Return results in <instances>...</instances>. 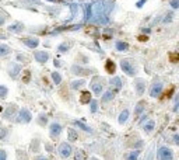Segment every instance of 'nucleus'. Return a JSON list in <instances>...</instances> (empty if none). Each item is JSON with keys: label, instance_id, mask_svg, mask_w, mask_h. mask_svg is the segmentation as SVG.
I'll return each mask as SVG.
<instances>
[{"label": "nucleus", "instance_id": "bb28decb", "mask_svg": "<svg viewBox=\"0 0 179 160\" xmlns=\"http://www.w3.org/2000/svg\"><path fill=\"white\" fill-rule=\"evenodd\" d=\"M51 76H52V80H53L55 84H60V83H62V74H60L59 72H53Z\"/></svg>", "mask_w": 179, "mask_h": 160}, {"label": "nucleus", "instance_id": "79ce46f5", "mask_svg": "<svg viewBox=\"0 0 179 160\" xmlns=\"http://www.w3.org/2000/svg\"><path fill=\"white\" fill-rule=\"evenodd\" d=\"M90 160H99V159H96V157H91Z\"/></svg>", "mask_w": 179, "mask_h": 160}, {"label": "nucleus", "instance_id": "b1692460", "mask_svg": "<svg viewBox=\"0 0 179 160\" xmlns=\"http://www.w3.org/2000/svg\"><path fill=\"white\" fill-rule=\"evenodd\" d=\"M154 127H155V122H154L152 119H150V121H147V122H146V125H144L143 128H144V131H146L147 133H150L152 129H154Z\"/></svg>", "mask_w": 179, "mask_h": 160}, {"label": "nucleus", "instance_id": "9d476101", "mask_svg": "<svg viewBox=\"0 0 179 160\" xmlns=\"http://www.w3.org/2000/svg\"><path fill=\"white\" fill-rule=\"evenodd\" d=\"M23 44L28 48H37L39 45V39L38 38H34V37H28V38H23Z\"/></svg>", "mask_w": 179, "mask_h": 160}, {"label": "nucleus", "instance_id": "aec40b11", "mask_svg": "<svg viewBox=\"0 0 179 160\" xmlns=\"http://www.w3.org/2000/svg\"><path fill=\"white\" fill-rule=\"evenodd\" d=\"M15 111H17V107H15V105H10V107H7V108H6L3 117H4V118H10V117H11V115H13Z\"/></svg>", "mask_w": 179, "mask_h": 160}, {"label": "nucleus", "instance_id": "c85d7f7f", "mask_svg": "<svg viewBox=\"0 0 179 160\" xmlns=\"http://www.w3.org/2000/svg\"><path fill=\"white\" fill-rule=\"evenodd\" d=\"M138 155H140V152L138 150H134V152H130L127 155V157H126V160H137Z\"/></svg>", "mask_w": 179, "mask_h": 160}, {"label": "nucleus", "instance_id": "ddd939ff", "mask_svg": "<svg viewBox=\"0 0 179 160\" xmlns=\"http://www.w3.org/2000/svg\"><path fill=\"white\" fill-rule=\"evenodd\" d=\"M105 70L109 74H113L116 72V65H115V62H113L112 59H108L105 62Z\"/></svg>", "mask_w": 179, "mask_h": 160}, {"label": "nucleus", "instance_id": "2f4dec72", "mask_svg": "<svg viewBox=\"0 0 179 160\" xmlns=\"http://www.w3.org/2000/svg\"><path fill=\"white\" fill-rule=\"evenodd\" d=\"M7 93H9V89H7V87H6V86H0V98H6Z\"/></svg>", "mask_w": 179, "mask_h": 160}, {"label": "nucleus", "instance_id": "f8f14e48", "mask_svg": "<svg viewBox=\"0 0 179 160\" xmlns=\"http://www.w3.org/2000/svg\"><path fill=\"white\" fill-rule=\"evenodd\" d=\"M109 84L110 87L115 90V92H119L120 89H122V80H120V77H113L109 80Z\"/></svg>", "mask_w": 179, "mask_h": 160}, {"label": "nucleus", "instance_id": "c9c22d12", "mask_svg": "<svg viewBox=\"0 0 179 160\" xmlns=\"http://www.w3.org/2000/svg\"><path fill=\"white\" fill-rule=\"evenodd\" d=\"M171 6H172V9H178L179 7V0H172V1H171Z\"/></svg>", "mask_w": 179, "mask_h": 160}, {"label": "nucleus", "instance_id": "e433bc0d", "mask_svg": "<svg viewBox=\"0 0 179 160\" xmlns=\"http://www.w3.org/2000/svg\"><path fill=\"white\" fill-rule=\"evenodd\" d=\"M171 20H172V13L166 14V17H165V19H164V23H169Z\"/></svg>", "mask_w": 179, "mask_h": 160}, {"label": "nucleus", "instance_id": "1a4fd4ad", "mask_svg": "<svg viewBox=\"0 0 179 160\" xmlns=\"http://www.w3.org/2000/svg\"><path fill=\"white\" fill-rule=\"evenodd\" d=\"M34 58H35V60L39 62V63H45V62H48V59H49V54L45 52V51H37V52L34 54Z\"/></svg>", "mask_w": 179, "mask_h": 160}, {"label": "nucleus", "instance_id": "a211bd4d", "mask_svg": "<svg viewBox=\"0 0 179 160\" xmlns=\"http://www.w3.org/2000/svg\"><path fill=\"white\" fill-rule=\"evenodd\" d=\"M67 136H69L70 142H76L78 139V133H77V131H74L73 128H69L67 129Z\"/></svg>", "mask_w": 179, "mask_h": 160}, {"label": "nucleus", "instance_id": "4be33fe9", "mask_svg": "<svg viewBox=\"0 0 179 160\" xmlns=\"http://www.w3.org/2000/svg\"><path fill=\"white\" fill-rule=\"evenodd\" d=\"M11 49H10L9 45H6V44H0V56H6L9 55Z\"/></svg>", "mask_w": 179, "mask_h": 160}, {"label": "nucleus", "instance_id": "f03ea898", "mask_svg": "<svg viewBox=\"0 0 179 160\" xmlns=\"http://www.w3.org/2000/svg\"><path fill=\"white\" fill-rule=\"evenodd\" d=\"M91 90L95 96H101V93L104 92V84H102L101 77H94L91 82Z\"/></svg>", "mask_w": 179, "mask_h": 160}, {"label": "nucleus", "instance_id": "4c0bfd02", "mask_svg": "<svg viewBox=\"0 0 179 160\" xmlns=\"http://www.w3.org/2000/svg\"><path fill=\"white\" fill-rule=\"evenodd\" d=\"M174 143L175 145H179V133H175L174 135Z\"/></svg>", "mask_w": 179, "mask_h": 160}, {"label": "nucleus", "instance_id": "7ed1b4c3", "mask_svg": "<svg viewBox=\"0 0 179 160\" xmlns=\"http://www.w3.org/2000/svg\"><path fill=\"white\" fill-rule=\"evenodd\" d=\"M157 156H158V159L160 160H172V157H174V153H172V150H171L169 147L166 146H162L158 149V152H157Z\"/></svg>", "mask_w": 179, "mask_h": 160}, {"label": "nucleus", "instance_id": "a878e982", "mask_svg": "<svg viewBox=\"0 0 179 160\" xmlns=\"http://www.w3.org/2000/svg\"><path fill=\"white\" fill-rule=\"evenodd\" d=\"M113 97H115V93L112 92V90H109V92H106L104 96H102V101L104 103H108V101L113 100Z\"/></svg>", "mask_w": 179, "mask_h": 160}, {"label": "nucleus", "instance_id": "dca6fc26", "mask_svg": "<svg viewBox=\"0 0 179 160\" xmlns=\"http://www.w3.org/2000/svg\"><path fill=\"white\" fill-rule=\"evenodd\" d=\"M80 101H81V104H90L91 103V93L90 92H83L81 93V96H80Z\"/></svg>", "mask_w": 179, "mask_h": 160}, {"label": "nucleus", "instance_id": "7c9ffc66", "mask_svg": "<svg viewBox=\"0 0 179 160\" xmlns=\"http://www.w3.org/2000/svg\"><path fill=\"white\" fill-rule=\"evenodd\" d=\"M90 108H91V112H92V114H95L96 111H98V101L92 100L91 103H90Z\"/></svg>", "mask_w": 179, "mask_h": 160}, {"label": "nucleus", "instance_id": "72a5a7b5", "mask_svg": "<svg viewBox=\"0 0 179 160\" xmlns=\"http://www.w3.org/2000/svg\"><path fill=\"white\" fill-rule=\"evenodd\" d=\"M94 32H96V28H95V27H90V28L87 30V34H88V35H95Z\"/></svg>", "mask_w": 179, "mask_h": 160}, {"label": "nucleus", "instance_id": "5701e85b", "mask_svg": "<svg viewBox=\"0 0 179 160\" xmlns=\"http://www.w3.org/2000/svg\"><path fill=\"white\" fill-rule=\"evenodd\" d=\"M129 110H123L122 112H120V115H119V118H118V121H119V124H124L126 121H127V118H129Z\"/></svg>", "mask_w": 179, "mask_h": 160}, {"label": "nucleus", "instance_id": "423d86ee", "mask_svg": "<svg viewBox=\"0 0 179 160\" xmlns=\"http://www.w3.org/2000/svg\"><path fill=\"white\" fill-rule=\"evenodd\" d=\"M71 72H73L76 76H88V74L94 73V70H91V69L88 68H83V66H77V65H74L73 68H71Z\"/></svg>", "mask_w": 179, "mask_h": 160}, {"label": "nucleus", "instance_id": "f257e3e1", "mask_svg": "<svg viewBox=\"0 0 179 160\" xmlns=\"http://www.w3.org/2000/svg\"><path fill=\"white\" fill-rule=\"evenodd\" d=\"M120 66H122V70L127 76H134L136 72H137V69L134 68V63L132 59H122L120 60Z\"/></svg>", "mask_w": 179, "mask_h": 160}, {"label": "nucleus", "instance_id": "58836bf2", "mask_svg": "<svg viewBox=\"0 0 179 160\" xmlns=\"http://www.w3.org/2000/svg\"><path fill=\"white\" fill-rule=\"evenodd\" d=\"M4 23H6V17L3 16V14H0V27H1Z\"/></svg>", "mask_w": 179, "mask_h": 160}, {"label": "nucleus", "instance_id": "473e14b6", "mask_svg": "<svg viewBox=\"0 0 179 160\" xmlns=\"http://www.w3.org/2000/svg\"><path fill=\"white\" fill-rule=\"evenodd\" d=\"M69 48H70V46L67 45V44H62V45H59V48H57V49H59V52H67V51H69Z\"/></svg>", "mask_w": 179, "mask_h": 160}, {"label": "nucleus", "instance_id": "20e7f679", "mask_svg": "<svg viewBox=\"0 0 179 160\" xmlns=\"http://www.w3.org/2000/svg\"><path fill=\"white\" fill-rule=\"evenodd\" d=\"M71 153H73V147H71V145H70V143H67V142H63V143H60V146H59V155L62 156V157L67 159V157H70V156H71Z\"/></svg>", "mask_w": 179, "mask_h": 160}, {"label": "nucleus", "instance_id": "f704fd0d", "mask_svg": "<svg viewBox=\"0 0 179 160\" xmlns=\"http://www.w3.org/2000/svg\"><path fill=\"white\" fill-rule=\"evenodd\" d=\"M0 160H7V153L0 149Z\"/></svg>", "mask_w": 179, "mask_h": 160}, {"label": "nucleus", "instance_id": "f3484780", "mask_svg": "<svg viewBox=\"0 0 179 160\" xmlns=\"http://www.w3.org/2000/svg\"><path fill=\"white\" fill-rule=\"evenodd\" d=\"M74 125H76V127H78L80 129H83L84 132L92 133V129L90 128V127H87V125H85V124H84L83 121H74Z\"/></svg>", "mask_w": 179, "mask_h": 160}, {"label": "nucleus", "instance_id": "393cba45", "mask_svg": "<svg viewBox=\"0 0 179 160\" xmlns=\"http://www.w3.org/2000/svg\"><path fill=\"white\" fill-rule=\"evenodd\" d=\"M84 84H85V80H84V79L74 80V82L71 83V89H73V90H78V89H80L81 86H84Z\"/></svg>", "mask_w": 179, "mask_h": 160}, {"label": "nucleus", "instance_id": "ea45409f", "mask_svg": "<svg viewBox=\"0 0 179 160\" xmlns=\"http://www.w3.org/2000/svg\"><path fill=\"white\" fill-rule=\"evenodd\" d=\"M34 160H49L48 157H45V156H38V157H35Z\"/></svg>", "mask_w": 179, "mask_h": 160}, {"label": "nucleus", "instance_id": "cd10ccee", "mask_svg": "<svg viewBox=\"0 0 179 160\" xmlns=\"http://www.w3.org/2000/svg\"><path fill=\"white\" fill-rule=\"evenodd\" d=\"M115 46H116V49L120 51V52H122V51H127V49H129V45H127V44H126V42H122V41L116 42Z\"/></svg>", "mask_w": 179, "mask_h": 160}, {"label": "nucleus", "instance_id": "0eeeda50", "mask_svg": "<svg viewBox=\"0 0 179 160\" xmlns=\"http://www.w3.org/2000/svg\"><path fill=\"white\" fill-rule=\"evenodd\" d=\"M134 90L137 96H141L144 90H146V80L143 79H134Z\"/></svg>", "mask_w": 179, "mask_h": 160}, {"label": "nucleus", "instance_id": "9b49d317", "mask_svg": "<svg viewBox=\"0 0 179 160\" xmlns=\"http://www.w3.org/2000/svg\"><path fill=\"white\" fill-rule=\"evenodd\" d=\"M49 131H51V136L52 138H57L60 133H62V125H60L59 122L51 124V128H49Z\"/></svg>", "mask_w": 179, "mask_h": 160}, {"label": "nucleus", "instance_id": "6ab92c4d", "mask_svg": "<svg viewBox=\"0 0 179 160\" xmlns=\"http://www.w3.org/2000/svg\"><path fill=\"white\" fill-rule=\"evenodd\" d=\"M144 108H146V101H138L137 105H136V108H134V114L140 115L143 111H144Z\"/></svg>", "mask_w": 179, "mask_h": 160}, {"label": "nucleus", "instance_id": "a19ab883", "mask_svg": "<svg viewBox=\"0 0 179 160\" xmlns=\"http://www.w3.org/2000/svg\"><path fill=\"white\" fill-rule=\"evenodd\" d=\"M146 1H147V0H140V1H138V3H137V4H136V6H137V7H141V6L144 4Z\"/></svg>", "mask_w": 179, "mask_h": 160}, {"label": "nucleus", "instance_id": "39448f33", "mask_svg": "<svg viewBox=\"0 0 179 160\" xmlns=\"http://www.w3.org/2000/svg\"><path fill=\"white\" fill-rule=\"evenodd\" d=\"M31 119H32L31 112H29L27 108H21V110H20V112H18V117L15 118V121H17V122L28 124V122H31Z\"/></svg>", "mask_w": 179, "mask_h": 160}, {"label": "nucleus", "instance_id": "c756f323", "mask_svg": "<svg viewBox=\"0 0 179 160\" xmlns=\"http://www.w3.org/2000/svg\"><path fill=\"white\" fill-rule=\"evenodd\" d=\"M38 124H39V125H42V127H43V125H46V124H48V117H46L45 114H41L39 117H38Z\"/></svg>", "mask_w": 179, "mask_h": 160}, {"label": "nucleus", "instance_id": "412c9836", "mask_svg": "<svg viewBox=\"0 0 179 160\" xmlns=\"http://www.w3.org/2000/svg\"><path fill=\"white\" fill-rule=\"evenodd\" d=\"M87 159V153L81 149H78L76 153H74V160H85Z\"/></svg>", "mask_w": 179, "mask_h": 160}, {"label": "nucleus", "instance_id": "6e6552de", "mask_svg": "<svg viewBox=\"0 0 179 160\" xmlns=\"http://www.w3.org/2000/svg\"><path fill=\"white\" fill-rule=\"evenodd\" d=\"M162 93V83L158 80V82H154L151 86V90H150V96L151 97H158Z\"/></svg>", "mask_w": 179, "mask_h": 160}, {"label": "nucleus", "instance_id": "4468645a", "mask_svg": "<svg viewBox=\"0 0 179 160\" xmlns=\"http://www.w3.org/2000/svg\"><path fill=\"white\" fill-rule=\"evenodd\" d=\"M7 30L11 32H15V34H20V32H23V30H24V24L23 23H15V24H13V25H9Z\"/></svg>", "mask_w": 179, "mask_h": 160}, {"label": "nucleus", "instance_id": "2eb2a0df", "mask_svg": "<svg viewBox=\"0 0 179 160\" xmlns=\"http://www.w3.org/2000/svg\"><path fill=\"white\" fill-rule=\"evenodd\" d=\"M21 72V66L20 65H15V63H11L10 65V68H9V73L13 76V77H15L17 74Z\"/></svg>", "mask_w": 179, "mask_h": 160}]
</instances>
